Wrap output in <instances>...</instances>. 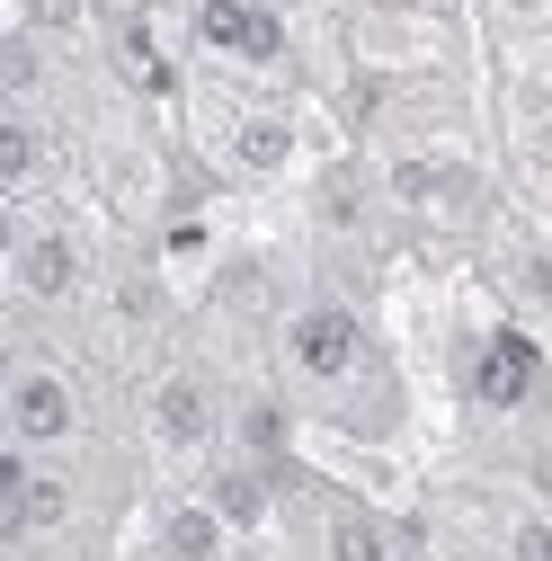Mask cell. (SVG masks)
Listing matches in <instances>:
<instances>
[{
	"label": "cell",
	"instance_id": "obj_11",
	"mask_svg": "<svg viewBox=\"0 0 552 561\" xmlns=\"http://www.w3.org/2000/svg\"><path fill=\"white\" fill-rule=\"evenodd\" d=\"M392 552H401V535H392L383 508H366V500L321 508V561H392Z\"/></svg>",
	"mask_w": 552,
	"mask_h": 561
},
{
	"label": "cell",
	"instance_id": "obj_4",
	"mask_svg": "<svg viewBox=\"0 0 552 561\" xmlns=\"http://www.w3.org/2000/svg\"><path fill=\"white\" fill-rule=\"evenodd\" d=\"M81 517V481L72 463H54V455H10L0 463V526H10V543H54V535H72Z\"/></svg>",
	"mask_w": 552,
	"mask_h": 561
},
{
	"label": "cell",
	"instance_id": "obj_22",
	"mask_svg": "<svg viewBox=\"0 0 552 561\" xmlns=\"http://www.w3.org/2000/svg\"><path fill=\"white\" fill-rule=\"evenodd\" d=\"M543 196H552V187H543Z\"/></svg>",
	"mask_w": 552,
	"mask_h": 561
},
{
	"label": "cell",
	"instance_id": "obj_19",
	"mask_svg": "<svg viewBox=\"0 0 552 561\" xmlns=\"http://www.w3.org/2000/svg\"><path fill=\"white\" fill-rule=\"evenodd\" d=\"M508 286H517L526 304H552V250H517V267H508Z\"/></svg>",
	"mask_w": 552,
	"mask_h": 561
},
{
	"label": "cell",
	"instance_id": "obj_9",
	"mask_svg": "<svg viewBox=\"0 0 552 561\" xmlns=\"http://www.w3.org/2000/svg\"><path fill=\"white\" fill-rule=\"evenodd\" d=\"M205 500H215V517L232 526V535H267V517H276V472L267 463H250V455H215V463H205Z\"/></svg>",
	"mask_w": 552,
	"mask_h": 561
},
{
	"label": "cell",
	"instance_id": "obj_21",
	"mask_svg": "<svg viewBox=\"0 0 552 561\" xmlns=\"http://www.w3.org/2000/svg\"><path fill=\"white\" fill-rule=\"evenodd\" d=\"M392 561H428V552H419V543H401V552H392Z\"/></svg>",
	"mask_w": 552,
	"mask_h": 561
},
{
	"label": "cell",
	"instance_id": "obj_17",
	"mask_svg": "<svg viewBox=\"0 0 552 561\" xmlns=\"http://www.w3.org/2000/svg\"><path fill=\"white\" fill-rule=\"evenodd\" d=\"M10 27H36L45 45H62V36H81L90 27V0H19V19Z\"/></svg>",
	"mask_w": 552,
	"mask_h": 561
},
{
	"label": "cell",
	"instance_id": "obj_14",
	"mask_svg": "<svg viewBox=\"0 0 552 561\" xmlns=\"http://www.w3.org/2000/svg\"><path fill=\"white\" fill-rule=\"evenodd\" d=\"M410 215H437V205H472V170L463 161H437V152H410V161H392V179H383Z\"/></svg>",
	"mask_w": 552,
	"mask_h": 561
},
{
	"label": "cell",
	"instance_id": "obj_2",
	"mask_svg": "<svg viewBox=\"0 0 552 561\" xmlns=\"http://www.w3.org/2000/svg\"><path fill=\"white\" fill-rule=\"evenodd\" d=\"M0 428H10V455L81 446V428H90L81 375L62 357H45V347H10V375H0Z\"/></svg>",
	"mask_w": 552,
	"mask_h": 561
},
{
	"label": "cell",
	"instance_id": "obj_7",
	"mask_svg": "<svg viewBox=\"0 0 552 561\" xmlns=\"http://www.w3.org/2000/svg\"><path fill=\"white\" fill-rule=\"evenodd\" d=\"M463 392H472V410H491V419H517V410H534V392H543V347H534L517 321L481 330Z\"/></svg>",
	"mask_w": 552,
	"mask_h": 561
},
{
	"label": "cell",
	"instance_id": "obj_16",
	"mask_svg": "<svg viewBox=\"0 0 552 561\" xmlns=\"http://www.w3.org/2000/svg\"><path fill=\"white\" fill-rule=\"evenodd\" d=\"M0 90H10L0 107H36V99H45V36H36V27H10V36H0Z\"/></svg>",
	"mask_w": 552,
	"mask_h": 561
},
{
	"label": "cell",
	"instance_id": "obj_12",
	"mask_svg": "<svg viewBox=\"0 0 552 561\" xmlns=\"http://www.w3.org/2000/svg\"><path fill=\"white\" fill-rule=\"evenodd\" d=\"M286 437H295V410H286V392H232V455H250V463H286Z\"/></svg>",
	"mask_w": 552,
	"mask_h": 561
},
{
	"label": "cell",
	"instance_id": "obj_5",
	"mask_svg": "<svg viewBox=\"0 0 552 561\" xmlns=\"http://www.w3.org/2000/svg\"><path fill=\"white\" fill-rule=\"evenodd\" d=\"M187 45L205 62H232V72H276V62L295 54L286 19H276L267 0H196L187 10Z\"/></svg>",
	"mask_w": 552,
	"mask_h": 561
},
{
	"label": "cell",
	"instance_id": "obj_10",
	"mask_svg": "<svg viewBox=\"0 0 552 561\" xmlns=\"http://www.w3.org/2000/svg\"><path fill=\"white\" fill-rule=\"evenodd\" d=\"M232 543H241V535L215 517L205 490H179V500L152 508V552H161V561H232Z\"/></svg>",
	"mask_w": 552,
	"mask_h": 561
},
{
	"label": "cell",
	"instance_id": "obj_6",
	"mask_svg": "<svg viewBox=\"0 0 552 561\" xmlns=\"http://www.w3.org/2000/svg\"><path fill=\"white\" fill-rule=\"evenodd\" d=\"M10 286H19V304H36V312L81 304V286H90L81 232H72V224H19V232H10Z\"/></svg>",
	"mask_w": 552,
	"mask_h": 561
},
{
	"label": "cell",
	"instance_id": "obj_18",
	"mask_svg": "<svg viewBox=\"0 0 552 561\" xmlns=\"http://www.w3.org/2000/svg\"><path fill=\"white\" fill-rule=\"evenodd\" d=\"M215 304H241V312H267V267L258 259H232L215 276Z\"/></svg>",
	"mask_w": 552,
	"mask_h": 561
},
{
	"label": "cell",
	"instance_id": "obj_1",
	"mask_svg": "<svg viewBox=\"0 0 552 561\" xmlns=\"http://www.w3.org/2000/svg\"><path fill=\"white\" fill-rule=\"evenodd\" d=\"M276 375H286L303 401H338L366 375H383V357H375V339H366V321L348 304L312 295L295 312H276Z\"/></svg>",
	"mask_w": 552,
	"mask_h": 561
},
{
	"label": "cell",
	"instance_id": "obj_3",
	"mask_svg": "<svg viewBox=\"0 0 552 561\" xmlns=\"http://www.w3.org/2000/svg\"><path fill=\"white\" fill-rule=\"evenodd\" d=\"M143 437L161 455H223L232 437V401L215 392V375H196V366H161L143 383Z\"/></svg>",
	"mask_w": 552,
	"mask_h": 561
},
{
	"label": "cell",
	"instance_id": "obj_20",
	"mask_svg": "<svg viewBox=\"0 0 552 561\" xmlns=\"http://www.w3.org/2000/svg\"><path fill=\"white\" fill-rule=\"evenodd\" d=\"M517 561H552V526L543 517H517V543H508Z\"/></svg>",
	"mask_w": 552,
	"mask_h": 561
},
{
	"label": "cell",
	"instance_id": "obj_13",
	"mask_svg": "<svg viewBox=\"0 0 552 561\" xmlns=\"http://www.w3.org/2000/svg\"><path fill=\"white\" fill-rule=\"evenodd\" d=\"M107 54H116L125 90H143V99H179V62L161 54V36H152L143 19H107Z\"/></svg>",
	"mask_w": 552,
	"mask_h": 561
},
{
	"label": "cell",
	"instance_id": "obj_15",
	"mask_svg": "<svg viewBox=\"0 0 552 561\" xmlns=\"http://www.w3.org/2000/svg\"><path fill=\"white\" fill-rule=\"evenodd\" d=\"M45 179V116L36 107H0V187L27 196Z\"/></svg>",
	"mask_w": 552,
	"mask_h": 561
},
{
	"label": "cell",
	"instance_id": "obj_8",
	"mask_svg": "<svg viewBox=\"0 0 552 561\" xmlns=\"http://www.w3.org/2000/svg\"><path fill=\"white\" fill-rule=\"evenodd\" d=\"M295 161H303V125H295V107H267V99L232 107V125H223V170H232V179L267 187V179H286Z\"/></svg>",
	"mask_w": 552,
	"mask_h": 561
}]
</instances>
